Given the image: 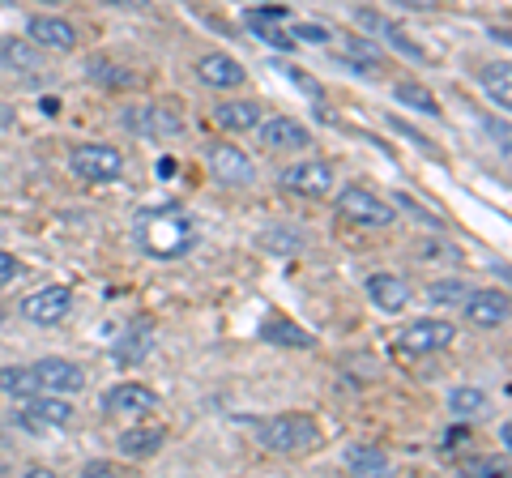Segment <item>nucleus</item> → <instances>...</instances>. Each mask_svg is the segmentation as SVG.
<instances>
[{
    "label": "nucleus",
    "instance_id": "obj_1",
    "mask_svg": "<svg viewBox=\"0 0 512 478\" xmlns=\"http://www.w3.org/2000/svg\"><path fill=\"white\" fill-rule=\"evenodd\" d=\"M133 239L146 257L175 261L197 244V222H192L184 210H175V205H167V210H146L133 222Z\"/></svg>",
    "mask_w": 512,
    "mask_h": 478
},
{
    "label": "nucleus",
    "instance_id": "obj_2",
    "mask_svg": "<svg viewBox=\"0 0 512 478\" xmlns=\"http://www.w3.org/2000/svg\"><path fill=\"white\" fill-rule=\"evenodd\" d=\"M256 440L265 444L269 453H282V457H303L320 444V423L308 419V414H278V419L261 423Z\"/></svg>",
    "mask_w": 512,
    "mask_h": 478
},
{
    "label": "nucleus",
    "instance_id": "obj_3",
    "mask_svg": "<svg viewBox=\"0 0 512 478\" xmlns=\"http://www.w3.org/2000/svg\"><path fill=\"white\" fill-rule=\"evenodd\" d=\"M120 124L133 137H146V141H175L184 133V120L163 103H128L120 111Z\"/></svg>",
    "mask_w": 512,
    "mask_h": 478
},
{
    "label": "nucleus",
    "instance_id": "obj_4",
    "mask_svg": "<svg viewBox=\"0 0 512 478\" xmlns=\"http://www.w3.org/2000/svg\"><path fill=\"white\" fill-rule=\"evenodd\" d=\"M338 210L346 222H355V227H393V205L389 201H380L376 193H367V188L359 184H350L338 193Z\"/></svg>",
    "mask_w": 512,
    "mask_h": 478
},
{
    "label": "nucleus",
    "instance_id": "obj_5",
    "mask_svg": "<svg viewBox=\"0 0 512 478\" xmlns=\"http://www.w3.org/2000/svg\"><path fill=\"white\" fill-rule=\"evenodd\" d=\"M69 167H73V175H82L90 184H111L124 175V154L111 146H77L69 154Z\"/></svg>",
    "mask_w": 512,
    "mask_h": 478
},
{
    "label": "nucleus",
    "instance_id": "obj_6",
    "mask_svg": "<svg viewBox=\"0 0 512 478\" xmlns=\"http://www.w3.org/2000/svg\"><path fill=\"white\" fill-rule=\"evenodd\" d=\"M457 338V325L448 321H436V316H423V321H410L402 333H397V342L410 355H436V350H448Z\"/></svg>",
    "mask_w": 512,
    "mask_h": 478
},
{
    "label": "nucleus",
    "instance_id": "obj_7",
    "mask_svg": "<svg viewBox=\"0 0 512 478\" xmlns=\"http://www.w3.org/2000/svg\"><path fill=\"white\" fill-rule=\"evenodd\" d=\"M282 188H291L295 197H308V201H320L333 193V167L329 163H295L278 175Z\"/></svg>",
    "mask_w": 512,
    "mask_h": 478
},
{
    "label": "nucleus",
    "instance_id": "obj_8",
    "mask_svg": "<svg viewBox=\"0 0 512 478\" xmlns=\"http://www.w3.org/2000/svg\"><path fill=\"white\" fill-rule=\"evenodd\" d=\"M73 312V291L69 286H43V291L22 299V316L35 325H60Z\"/></svg>",
    "mask_w": 512,
    "mask_h": 478
},
{
    "label": "nucleus",
    "instance_id": "obj_9",
    "mask_svg": "<svg viewBox=\"0 0 512 478\" xmlns=\"http://www.w3.org/2000/svg\"><path fill=\"white\" fill-rule=\"evenodd\" d=\"M256 141H261L265 150L286 154V150H308L312 133L303 129L299 120H291V116H269V120L256 124Z\"/></svg>",
    "mask_w": 512,
    "mask_h": 478
},
{
    "label": "nucleus",
    "instance_id": "obj_10",
    "mask_svg": "<svg viewBox=\"0 0 512 478\" xmlns=\"http://www.w3.org/2000/svg\"><path fill=\"white\" fill-rule=\"evenodd\" d=\"M355 22H359V30H367V35H376V39H384L393 47V52H402V56H410V60H427V52L419 43H414L410 35L397 22H389L384 13H376V9H359L355 13Z\"/></svg>",
    "mask_w": 512,
    "mask_h": 478
},
{
    "label": "nucleus",
    "instance_id": "obj_11",
    "mask_svg": "<svg viewBox=\"0 0 512 478\" xmlns=\"http://www.w3.org/2000/svg\"><path fill=\"white\" fill-rule=\"evenodd\" d=\"M26 39L47 47V52H73L77 47V26L64 22V18H52V13H35L26 22Z\"/></svg>",
    "mask_w": 512,
    "mask_h": 478
},
{
    "label": "nucleus",
    "instance_id": "obj_12",
    "mask_svg": "<svg viewBox=\"0 0 512 478\" xmlns=\"http://www.w3.org/2000/svg\"><path fill=\"white\" fill-rule=\"evenodd\" d=\"M154 406H158L154 389L133 385V380H124V385H111L103 393V410L107 414H128V419H141V414H154Z\"/></svg>",
    "mask_w": 512,
    "mask_h": 478
},
{
    "label": "nucleus",
    "instance_id": "obj_13",
    "mask_svg": "<svg viewBox=\"0 0 512 478\" xmlns=\"http://www.w3.org/2000/svg\"><path fill=\"white\" fill-rule=\"evenodd\" d=\"M30 372L39 380V393H77L86 385V372L73 359H39Z\"/></svg>",
    "mask_w": 512,
    "mask_h": 478
},
{
    "label": "nucleus",
    "instance_id": "obj_14",
    "mask_svg": "<svg viewBox=\"0 0 512 478\" xmlns=\"http://www.w3.org/2000/svg\"><path fill=\"white\" fill-rule=\"evenodd\" d=\"M197 77H201L205 86H214V90H235V86L248 82L244 65H239L235 56H222V52L201 56V60H197Z\"/></svg>",
    "mask_w": 512,
    "mask_h": 478
},
{
    "label": "nucleus",
    "instance_id": "obj_15",
    "mask_svg": "<svg viewBox=\"0 0 512 478\" xmlns=\"http://www.w3.org/2000/svg\"><path fill=\"white\" fill-rule=\"evenodd\" d=\"M367 299H372L380 312H406L414 291H410V282L397 274H372L367 278Z\"/></svg>",
    "mask_w": 512,
    "mask_h": 478
},
{
    "label": "nucleus",
    "instance_id": "obj_16",
    "mask_svg": "<svg viewBox=\"0 0 512 478\" xmlns=\"http://www.w3.org/2000/svg\"><path fill=\"white\" fill-rule=\"evenodd\" d=\"M0 65H5L9 73H22V77H39L47 56L39 43L30 39H0Z\"/></svg>",
    "mask_w": 512,
    "mask_h": 478
},
{
    "label": "nucleus",
    "instance_id": "obj_17",
    "mask_svg": "<svg viewBox=\"0 0 512 478\" xmlns=\"http://www.w3.org/2000/svg\"><path fill=\"white\" fill-rule=\"evenodd\" d=\"M466 316L478 329H500L508 321V295L504 291H470L466 295Z\"/></svg>",
    "mask_w": 512,
    "mask_h": 478
},
{
    "label": "nucleus",
    "instance_id": "obj_18",
    "mask_svg": "<svg viewBox=\"0 0 512 478\" xmlns=\"http://www.w3.org/2000/svg\"><path fill=\"white\" fill-rule=\"evenodd\" d=\"M26 423L30 427H64V423H73V406L64 402V397L56 393H35V397H26Z\"/></svg>",
    "mask_w": 512,
    "mask_h": 478
},
{
    "label": "nucleus",
    "instance_id": "obj_19",
    "mask_svg": "<svg viewBox=\"0 0 512 478\" xmlns=\"http://www.w3.org/2000/svg\"><path fill=\"white\" fill-rule=\"evenodd\" d=\"M210 167L222 184H252V158L235 146H214L210 150Z\"/></svg>",
    "mask_w": 512,
    "mask_h": 478
},
{
    "label": "nucleus",
    "instance_id": "obj_20",
    "mask_svg": "<svg viewBox=\"0 0 512 478\" xmlns=\"http://www.w3.org/2000/svg\"><path fill=\"white\" fill-rule=\"evenodd\" d=\"M214 120L222 124V129H231V133H248V129L261 124V107H256L252 99H231V103L214 107Z\"/></svg>",
    "mask_w": 512,
    "mask_h": 478
},
{
    "label": "nucleus",
    "instance_id": "obj_21",
    "mask_svg": "<svg viewBox=\"0 0 512 478\" xmlns=\"http://www.w3.org/2000/svg\"><path fill=\"white\" fill-rule=\"evenodd\" d=\"M158 449H163V427H128V432H120V453L124 457H154Z\"/></svg>",
    "mask_w": 512,
    "mask_h": 478
},
{
    "label": "nucleus",
    "instance_id": "obj_22",
    "mask_svg": "<svg viewBox=\"0 0 512 478\" xmlns=\"http://www.w3.org/2000/svg\"><path fill=\"white\" fill-rule=\"evenodd\" d=\"M478 77H483V90L491 94V103L508 111L512 107V69H508V60H500V65H487Z\"/></svg>",
    "mask_w": 512,
    "mask_h": 478
},
{
    "label": "nucleus",
    "instance_id": "obj_23",
    "mask_svg": "<svg viewBox=\"0 0 512 478\" xmlns=\"http://www.w3.org/2000/svg\"><path fill=\"white\" fill-rule=\"evenodd\" d=\"M150 342H154V325L150 321H133V325H128V333H124V342L116 346V359L120 363H137L150 350Z\"/></svg>",
    "mask_w": 512,
    "mask_h": 478
},
{
    "label": "nucleus",
    "instance_id": "obj_24",
    "mask_svg": "<svg viewBox=\"0 0 512 478\" xmlns=\"http://www.w3.org/2000/svg\"><path fill=\"white\" fill-rule=\"evenodd\" d=\"M86 77H90V82H99V86H107V90L133 86V73L120 69L116 60H107V56H90V60H86Z\"/></svg>",
    "mask_w": 512,
    "mask_h": 478
},
{
    "label": "nucleus",
    "instance_id": "obj_25",
    "mask_svg": "<svg viewBox=\"0 0 512 478\" xmlns=\"http://www.w3.org/2000/svg\"><path fill=\"white\" fill-rule=\"evenodd\" d=\"M346 466L355 474H389V453L372 449V444H350V449H346Z\"/></svg>",
    "mask_w": 512,
    "mask_h": 478
},
{
    "label": "nucleus",
    "instance_id": "obj_26",
    "mask_svg": "<svg viewBox=\"0 0 512 478\" xmlns=\"http://www.w3.org/2000/svg\"><path fill=\"white\" fill-rule=\"evenodd\" d=\"M393 99L406 103V107H414V111H423V116H440L436 94H431L427 86H419V82H397V86H393Z\"/></svg>",
    "mask_w": 512,
    "mask_h": 478
},
{
    "label": "nucleus",
    "instance_id": "obj_27",
    "mask_svg": "<svg viewBox=\"0 0 512 478\" xmlns=\"http://www.w3.org/2000/svg\"><path fill=\"white\" fill-rule=\"evenodd\" d=\"M261 338H265V342H278V346H312L308 329L282 321V316H269V321L261 325Z\"/></svg>",
    "mask_w": 512,
    "mask_h": 478
},
{
    "label": "nucleus",
    "instance_id": "obj_28",
    "mask_svg": "<svg viewBox=\"0 0 512 478\" xmlns=\"http://www.w3.org/2000/svg\"><path fill=\"white\" fill-rule=\"evenodd\" d=\"M491 406V397L483 393V389H453V393H448V410H453L457 414V419H478V414H483Z\"/></svg>",
    "mask_w": 512,
    "mask_h": 478
},
{
    "label": "nucleus",
    "instance_id": "obj_29",
    "mask_svg": "<svg viewBox=\"0 0 512 478\" xmlns=\"http://www.w3.org/2000/svg\"><path fill=\"white\" fill-rule=\"evenodd\" d=\"M0 389H5L9 397H35L39 393V380H35V372L30 368H0Z\"/></svg>",
    "mask_w": 512,
    "mask_h": 478
},
{
    "label": "nucleus",
    "instance_id": "obj_30",
    "mask_svg": "<svg viewBox=\"0 0 512 478\" xmlns=\"http://www.w3.org/2000/svg\"><path fill=\"white\" fill-rule=\"evenodd\" d=\"M466 295H470L466 282H431L427 286V304H444V308L466 304Z\"/></svg>",
    "mask_w": 512,
    "mask_h": 478
},
{
    "label": "nucleus",
    "instance_id": "obj_31",
    "mask_svg": "<svg viewBox=\"0 0 512 478\" xmlns=\"http://www.w3.org/2000/svg\"><path fill=\"white\" fill-rule=\"evenodd\" d=\"M248 26H252L261 39L278 43V47H291V43H295V39H291V30H278V26H274V18H256V13H248Z\"/></svg>",
    "mask_w": 512,
    "mask_h": 478
},
{
    "label": "nucleus",
    "instance_id": "obj_32",
    "mask_svg": "<svg viewBox=\"0 0 512 478\" xmlns=\"http://www.w3.org/2000/svg\"><path fill=\"white\" fill-rule=\"evenodd\" d=\"M461 470H466V474H504L508 466H504V461H495V457H466V461H461Z\"/></svg>",
    "mask_w": 512,
    "mask_h": 478
},
{
    "label": "nucleus",
    "instance_id": "obj_33",
    "mask_svg": "<svg viewBox=\"0 0 512 478\" xmlns=\"http://www.w3.org/2000/svg\"><path fill=\"white\" fill-rule=\"evenodd\" d=\"M291 39H303V43H329L333 39V30L329 26H316V22H303L291 30Z\"/></svg>",
    "mask_w": 512,
    "mask_h": 478
},
{
    "label": "nucleus",
    "instance_id": "obj_34",
    "mask_svg": "<svg viewBox=\"0 0 512 478\" xmlns=\"http://www.w3.org/2000/svg\"><path fill=\"white\" fill-rule=\"evenodd\" d=\"M397 205H402V210H410L414 218H419V222H431V227H436V231H444V218H436V214H427V210H419V205H414V197H406V193H397L393 197Z\"/></svg>",
    "mask_w": 512,
    "mask_h": 478
},
{
    "label": "nucleus",
    "instance_id": "obj_35",
    "mask_svg": "<svg viewBox=\"0 0 512 478\" xmlns=\"http://www.w3.org/2000/svg\"><path fill=\"white\" fill-rule=\"evenodd\" d=\"M18 274H22V261L13 257V252H5V248H0V286L18 282Z\"/></svg>",
    "mask_w": 512,
    "mask_h": 478
},
{
    "label": "nucleus",
    "instance_id": "obj_36",
    "mask_svg": "<svg viewBox=\"0 0 512 478\" xmlns=\"http://www.w3.org/2000/svg\"><path fill=\"white\" fill-rule=\"evenodd\" d=\"M346 52H350V56H363V60H367V69L380 65V60H384V56H380V52H376V47L367 43V39H350V43H346Z\"/></svg>",
    "mask_w": 512,
    "mask_h": 478
},
{
    "label": "nucleus",
    "instance_id": "obj_37",
    "mask_svg": "<svg viewBox=\"0 0 512 478\" xmlns=\"http://www.w3.org/2000/svg\"><path fill=\"white\" fill-rule=\"evenodd\" d=\"M389 129H393V133H402L406 141H414V146H419V150H427V154H436V146H431V141H423L419 133H414V129H410V124H402V120H393V116H389Z\"/></svg>",
    "mask_w": 512,
    "mask_h": 478
},
{
    "label": "nucleus",
    "instance_id": "obj_38",
    "mask_svg": "<svg viewBox=\"0 0 512 478\" xmlns=\"http://www.w3.org/2000/svg\"><path fill=\"white\" fill-rule=\"evenodd\" d=\"M466 440H470V427L461 423V427H448L440 444H444V449H457V444H466Z\"/></svg>",
    "mask_w": 512,
    "mask_h": 478
},
{
    "label": "nucleus",
    "instance_id": "obj_39",
    "mask_svg": "<svg viewBox=\"0 0 512 478\" xmlns=\"http://www.w3.org/2000/svg\"><path fill=\"white\" fill-rule=\"evenodd\" d=\"M82 474H90V478H103V474H111V466L107 461H86V470Z\"/></svg>",
    "mask_w": 512,
    "mask_h": 478
},
{
    "label": "nucleus",
    "instance_id": "obj_40",
    "mask_svg": "<svg viewBox=\"0 0 512 478\" xmlns=\"http://www.w3.org/2000/svg\"><path fill=\"white\" fill-rule=\"evenodd\" d=\"M103 5H116V9H150V0H103Z\"/></svg>",
    "mask_w": 512,
    "mask_h": 478
},
{
    "label": "nucleus",
    "instance_id": "obj_41",
    "mask_svg": "<svg viewBox=\"0 0 512 478\" xmlns=\"http://www.w3.org/2000/svg\"><path fill=\"white\" fill-rule=\"evenodd\" d=\"M9 124H13V111H9L5 103H0V133H5V129H9Z\"/></svg>",
    "mask_w": 512,
    "mask_h": 478
},
{
    "label": "nucleus",
    "instance_id": "obj_42",
    "mask_svg": "<svg viewBox=\"0 0 512 478\" xmlns=\"http://www.w3.org/2000/svg\"><path fill=\"white\" fill-rule=\"evenodd\" d=\"M508 436H512V423L504 419V423H500V444H504V449H508Z\"/></svg>",
    "mask_w": 512,
    "mask_h": 478
},
{
    "label": "nucleus",
    "instance_id": "obj_43",
    "mask_svg": "<svg viewBox=\"0 0 512 478\" xmlns=\"http://www.w3.org/2000/svg\"><path fill=\"white\" fill-rule=\"evenodd\" d=\"M43 5H69V0H43Z\"/></svg>",
    "mask_w": 512,
    "mask_h": 478
},
{
    "label": "nucleus",
    "instance_id": "obj_44",
    "mask_svg": "<svg viewBox=\"0 0 512 478\" xmlns=\"http://www.w3.org/2000/svg\"><path fill=\"white\" fill-rule=\"evenodd\" d=\"M0 5H13V0H0Z\"/></svg>",
    "mask_w": 512,
    "mask_h": 478
},
{
    "label": "nucleus",
    "instance_id": "obj_45",
    "mask_svg": "<svg viewBox=\"0 0 512 478\" xmlns=\"http://www.w3.org/2000/svg\"><path fill=\"white\" fill-rule=\"evenodd\" d=\"M256 5H265V0H256Z\"/></svg>",
    "mask_w": 512,
    "mask_h": 478
}]
</instances>
